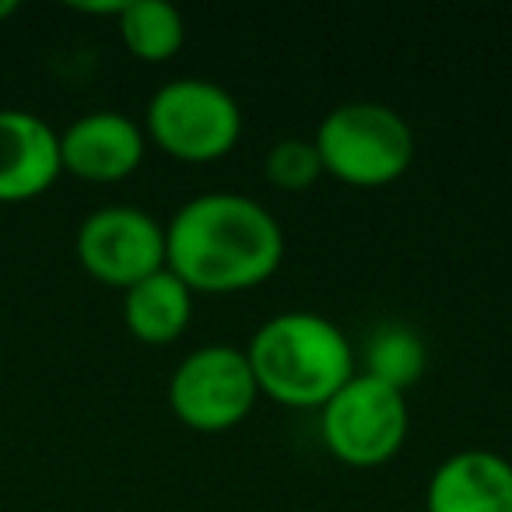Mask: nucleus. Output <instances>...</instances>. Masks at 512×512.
<instances>
[{
	"label": "nucleus",
	"mask_w": 512,
	"mask_h": 512,
	"mask_svg": "<svg viewBox=\"0 0 512 512\" xmlns=\"http://www.w3.org/2000/svg\"><path fill=\"white\" fill-rule=\"evenodd\" d=\"M281 260V221L246 193H197L165 221V267L193 295H228L264 285Z\"/></svg>",
	"instance_id": "f257e3e1"
},
{
	"label": "nucleus",
	"mask_w": 512,
	"mask_h": 512,
	"mask_svg": "<svg viewBox=\"0 0 512 512\" xmlns=\"http://www.w3.org/2000/svg\"><path fill=\"white\" fill-rule=\"evenodd\" d=\"M242 351L260 397L285 407H323L355 376L348 334L313 309H288L264 320Z\"/></svg>",
	"instance_id": "f03ea898"
},
{
	"label": "nucleus",
	"mask_w": 512,
	"mask_h": 512,
	"mask_svg": "<svg viewBox=\"0 0 512 512\" xmlns=\"http://www.w3.org/2000/svg\"><path fill=\"white\" fill-rule=\"evenodd\" d=\"M323 172L348 186H390L414 162V130L393 106L355 99L334 106L313 137Z\"/></svg>",
	"instance_id": "7ed1b4c3"
},
{
	"label": "nucleus",
	"mask_w": 512,
	"mask_h": 512,
	"mask_svg": "<svg viewBox=\"0 0 512 512\" xmlns=\"http://www.w3.org/2000/svg\"><path fill=\"white\" fill-rule=\"evenodd\" d=\"M144 137L179 162H214L242 137V109L225 85L172 78L144 106Z\"/></svg>",
	"instance_id": "20e7f679"
},
{
	"label": "nucleus",
	"mask_w": 512,
	"mask_h": 512,
	"mask_svg": "<svg viewBox=\"0 0 512 512\" xmlns=\"http://www.w3.org/2000/svg\"><path fill=\"white\" fill-rule=\"evenodd\" d=\"M407 428V397L365 372H355L320 407L323 442L348 467H379L393 460L404 446Z\"/></svg>",
	"instance_id": "39448f33"
},
{
	"label": "nucleus",
	"mask_w": 512,
	"mask_h": 512,
	"mask_svg": "<svg viewBox=\"0 0 512 512\" xmlns=\"http://www.w3.org/2000/svg\"><path fill=\"white\" fill-rule=\"evenodd\" d=\"M260 386L235 344L193 348L169 376V407L193 432H228L256 407Z\"/></svg>",
	"instance_id": "423d86ee"
},
{
	"label": "nucleus",
	"mask_w": 512,
	"mask_h": 512,
	"mask_svg": "<svg viewBox=\"0 0 512 512\" xmlns=\"http://www.w3.org/2000/svg\"><path fill=\"white\" fill-rule=\"evenodd\" d=\"M74 253L88 278L127 292L165 267V225L134 204H109L78 225Z\"/></svg>",
	"instance_id": "0eeeda50"
},
{
	"label": "nucleus",
	"mask_w": 512,
	"mask_h": 512,
	"mask_svg": "<svg viewBox=\"0 0 512 512\" xmlns=\"http://www.w3.org/2000/svg\"><path fill=\"white\" fill-rule=\"evenodd\" d=\"M144 127L116 109H95L60 130V165L85 183H120L144 162Z\"/></svg>",
	"instance_id": "6e6552de"
},
{
	"label": "nucleus",
	"mask_w": 512,
	"mask_h": 512,
	"mask_svg": "<svg viewBox=\"0 0 512 512\" xmlns=\"http://www.w3.org/2000/svg\"><path fill=\"white\" fill-rule=\"evenodd\" d=\"M64 176L60 134L36 113L0 109V204H25Z\"/></svg>",
	"instance_id": "1a4fd4ad"
},
{
	"label": "nucleus",
	"mask_w": 512,
	"mask_h": 512,
	"mask_svg": "<svg viewBox=\"0 0 512 512\" xmlns=\"http://www.w3.org/2000/svg\"><path fill=\"white\" fill-rule=\"evenodd\" d=\"M425 512H512V460L495 449H460L428 477Z\"/></svg>",
	"instance_id": "9d476101"
},
{
	"label": "nucleus",
	"mask_w": 512,
	"mask_h": 512,
	"mask_svg": "<svg viewBox=\"0 0 512 512\" xmlns=\"http://www.w3.org/2000/svg\"><path fill=\"white\" fill-rule=\"evenodd\" d=\"M193 320V292L169 271H155L123 292V323L141 344H172Z\"/></svg>",
	"instance_id": "9b49d317"
},
{
	"label": "nucleus",
	"mask_w": 512,
	"mask_h": 512,
	"mask_svg": "<svg viewBox=\"0 0 512 512\" xmlns=\"http://www.w3.org/2000/svg\"><path fill=\"white\" fill-rule=\"evenodd\" d=\"M116 29L123 46L144 64H165L186 43V22L169 0H123Z\"/></svg>",
	"instance_id": "f8f14e48"
},
{
	"label": "nucleus",
	"mask_w": 512,
	"mask_h": 512,
	"mask_svg": "<svg viewBox=\"0 0 512 512\" xmlns=\"http://www.w3.org/2000/svg\"><path fill=\"white\" fill-rule=\"evenodd\" d=\"M428 365V344L414 327L404 323H383L372 330L369 344H365V376L379 379V383L393 386L404 393L425 376Z\"/></svg>",
	"instance_id": "ddd939ff"
},
{
	"label": "nucleus",
	"mask_w": 512,
	"mask_h": 512,
	"mask_svg": "<svg viewBox=\"0 0 512 512\" xmlns=\"http://www.w3.org/2000/svg\"><path fill=\"white\" fill-rule=\"evenodd\" d=\"M264 176L274 190H309L323 176V162L313 137H281V141H274L271 151L264 155Z\"/></svg>",
	"instance_id": "4468645a"
},
{
	"label": "nucleus",
	"mask_w": 512,
	"mask_h": 512,
	"mask_svg": "<svg viewBox=\"0 0 512 512\" xmlns=\"http://www.w3.org/2000/svg\"><path fill=\"white\" fill-rule=\"evenodd\" d=\"M15 15H18V0H0V22H8Z\"/></svg>",
	"instance_id": "2eb2a0df"
}]
</instances>
